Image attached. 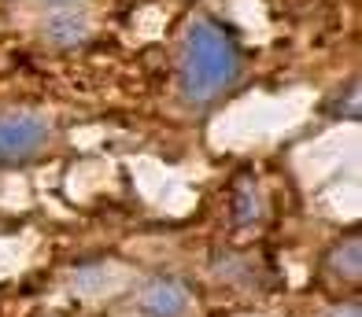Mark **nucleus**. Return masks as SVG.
Returning <instances> with one entry per match:
<instances>
[{"label":"nucleus","instance_id":"f257e3e1","mask_svg":"<svg viewBox=\"0 0 362 317\" xmlns=\"http://www.w3.org/2000/svg\"><path fill=\"white\" fill-rule=\"evenodd\" d=\"M240 78V48L222 23L192 19L185 30V48H181V92L189 104L204 107L222 92L233 89Z\"/></svg>","mask_w":362,"mask_h":317},{"label":"nucleus","instance_id":"f03ea898","mask_svg":"<svg viewBox=\"0 0 362 317\" xmlns=\"http://www.w3.org/2000/svg\"><path fill=\"white\" fill-rule=\"evenodd\" d=\"M52 137V122L37 111H11L0 114V166L23 162L37 155Z\"/></svg>","mask_w":362,"mask_h":317},{"label":"nucleus","instance_id":"7ed1b4c3","mask_svg":"<svg viewBox=\"0 0 362 317\" xmlns=\"http://www.w3.org/2000/svg\"><path fill=\"white\" fill-rule=\"evenodd\" d=\"M137 306L148 317H185L189 306H192V295H189V288L181 285V280L156 277V280H148V285L141 288Z\"/></svg>","mask_w":362,"mask_h":317},{"label":"nucleus","instance_id":"20e7f679","mask_svg":"<svg viewBox=\"0 0 362 317\" xmlns=\"http://www.w3.org/2000/svg\"><path fill=\"white\" fill-rule=\"evenodd\" d=\"M41 37L48 44H56V48H74V44H81L89 37V19L81 11H74V8H59V11H52L45 19Z\"/></svg>","mask_w":362,"mask_h":317},{"label":"nucleus","instance_id":"39448f33","mask_svg":"<svg viewBox=\"0 0 362 317\" xmlns=\"http://www.w3.org/2000/svg\"><path fill=\"white\" fill-rule=\"evenodd\" d=\"M259 218H262V196H259L255 177H237V185H233V222L240 229H248Z\"/></svg>","mask_w":362,"mask_h":317},{"label":"nucleus","instance_id":"423d86ee","mask_svg":"<svg viewBox=\"0 0 362 317\" xmlns=\"http://www.w3.org/2000/svg\"><path fill=\"white\" fill-rule=\"evenodd\" d=\"M329 270H333V277L358 280V273H362V244H358V237L340 240L333 251H329Z\"/></svg>","mask_w":362,"mask_h":317},{"label":"nucleus","instance_id":"0eeeda50","mask_svg":"<svg viewBox=\"0 0 362 317\" xmlns=\"http://www.w3.org/2000/svg\"><path fill=\"white\" fill-rule=\"evenodd\" d=\"M329 114H340V119L348 122H358V78H351V85L344 89V96H337L333 104H329Z\"/></svg>","mask_w":362,"mask_h":317},{"label":"nucleus","instance_id":"6e6552de","mask_svg":"<svg viewBox=\"0 0 362 317\" xmlns=\"http://www.w3.org/2000/svg\"><path fill=\"white\" fill-rule=\"evenodd\" d=\"M322 317H362V306L355 303V299H348V303H337V306H329Z\"/></svg>","mask_w":362,"mask_h":317},{"label":"nucleus","instance_id":"1a4fd4ad","mask_svg":"<svg viewBox=\"0 0 362 317\" xmlns=\"http://www.w3.org/2000/svg\"><path fill=\"white\" fill-rule=\"evenodd\" d=\"M45 4H56V8H71V4H81V0H45Z\"/></svg>","mask_w":362,"mask_h":317}]
</instances>
